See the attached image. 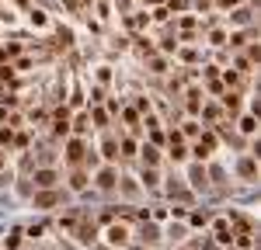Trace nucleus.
<instances>
[{"instance_id":"nucleus-1","label":"nucleus","mask_w":261,"mask_h":250,"mask_svg":"<svg viewBox=\"0 0 261 250\" xmlns=\"http://www.w3.org/2000/svg\"><path fill=\"white\" fill-rule=\"evenodd\" d=\"M59 201H63V195H59L56 188H42V191L31 195V205H35V208H52V205H59Z\"/></svg>"},{"instance_id":"nucleus-2","label":"nucleus","mask_w":261,"mask_h":250,"mask_svg":"<svg viewBox=\"0 0 261 250\" xmlns=\"http://www.w3.org/2000/svg\"><path fill=\"white\" fill-rule=\"evenodd\" d=\"M66 160H70L73 167H77V163H84V160H87V143H84L80 136L66 143Z\"/></svg>"},{"instance_id":"nucleus-3","label":"nucleus","mask_w":261,"mask_h":250,"mask_svg":"<svg viewBox=\"0 0 261 250\" xmlns=\"http://www.w3.org/2000/svg\"><path fill=\"white\" fill-rule=\"evenodd\" d=\"M31 181H35V188H39V191H42V188H56V181H59V174L52 171V167H39V171H35V174H31Z\"/></svg>"},{"instance_id":"nucleus-4","label":"nucleus","mask_w":261,"mask_h":250,"mask_svg":"<svg viewBox=\"0 0 261 250\" xmlns=\"http://www.w3.org/2000/svg\"><path fill=\"white\" fill-rule=\"evenodd\" d=\"M94 181H98V188H101V191H111V188L119 184V174H115V167H101Z\"/></svg>"},{"instance_id":"nucleus-5","label":"nucleus","mask_w":261,"mask_h":250,"mask_svg":"<svg viewBox=\"0 0 261 250\" xmlns=\"http://www.w3.org/2000/svg\"><path fill=\"white\" fill-rule=\"evenodd\" d=\"M237 174L244 177V181H254L258 177V160L247 153V156H240V163H237Z\"/></svg>"},{"instance_id":"nucleus-6","label":"nucleus","mask_w":261,"mask_h":250,"mask_svg":"<svg viewBox=\"0 0 261 250\" xmlns=\"http://www.w3.org/2000/svg\"><path fill=\"white\" fill-rule=\"evenodd\" d=\"M212 240H216V243H234V229H230L227 219H216V226H212Z\"/></svg>"},{"instance_id":"nucleus-7","label":"nucleus","mask_w":261,"mask_h":250,"mask_svg":"<svg viewBox=\"0 0 261 250\" xmlns=\"http://www.w3.org/2000/svg\"><path fill=\"white\" fill-rule=\"evenodd\" d=\"M212 146H216V136H212V132H206V136H202V139L195 143V150H192V153H195L199 160H206V156L212 153Z\"/></svg>"},{"instance_id":"nucleus-8","label":"nucleus","mask_w":261,"mask_h":250,"mask_svg":"<svg viewBox=\"0 0 261 250\" xmlns=\"http://www.w3.org/2000/svg\"><path fill=\"white\" fill-rule=\"evenodd\" d=\"M139 156H143V163H146V167H157V163H160V153H157V146H154V143H146V146L139 150Z\"/></svg>"},{"instance_id":"nucleus-9","label":"nucleus","mask_w":261,"mask_h":250,"mask_svg":"<svg viewBox=\"0 0 261 250\" xmlns=\"http://www.w3.org/2000/svg\"><path fill=\"white\" fill-rule=\"evenodd\" d=\"M126 240H129L126 226H111V229H108V243H111V247H122Z\"/></svg>"},{"instance_id":"nucleus-10","label":"nucleus","mask_w":261,"mask_h":250,"mask_svg":"<svg viewBox=\"0 0 261 250\" xmlns=\"http://www.w3.org/2000/svg\"><path fill=\"white\" fill-rule=\"evenodd\" d=\"M223 108H227L230 115H237L240 111V94L237 91H227V94H223Z\"/></svg>"},{"instance_id":"nucleus-11","label":"nucleus","mask_w":261,"mask_h":250,"mask_svg":"<svg viewBox=\"0 0 261 250\" xmlns=\"http://www.w3.org/2000/svg\"><path fill=\"white\" fill-rule=\"evenodd\" d=\"M87 184H91V177H87L84 171H73V174H70V188H73V191H84Z\"/></svg>"},{"instance_id":"nucleus-12","label":"nucleus","mask_w":261,"mask_h":250,"mask_svg":"<svg viewBox=\"0 0 261 250\" xmlns=\"http://www.w3.org/2000/svg\"><path fill=\"white\" fill-rule=\"evenodd\" d=\"M101 153H104V160H115V156H119V139L108 136V139L101 143Z\"/></svg>"},{"instance_id":"nucleus-13","label":"nucleus","mask_w":261,"mask_h":250,"mask_svg":"<svg viewBox=\"0 0 261 250\" xmlns=\"http://www.w3.org/2000/svg\"><path fill=\"white\" fill-rule=\"evenodd\" d=\"M139 236H143L146 243H154V240H160V229H157L154 223H143V229H139Z\"/></svg>"},{"instance_id":"nucleus-14","label":"nucleus","mask_w":261,"mask_h":250,"mask_svg":"<svg viewBox=\"0 0 261 250\" xmlns=\"http://www.w3.org/2000/svg\"><path fill=\"white\" fill-rule=\"evenodd\" d=\"M240 132H244V136H254V132H258V118H254V115H244V118H240Z\"/></svg>"},{"instance_id":"nucleus-15","label":"nucleus","mask_w":261,"mask_h":250,"mask_svg":"<svg viewBox=\"0 0 261 250\" xmlns=\"http://www.w3.org/2000/svg\"><path fill=\"white\" fill-rule=\"evenodd\" d=\"M143 184H146V188H157V184H160L157 167H143Z\"/></svg>"},{"instance_id":"nucleus-16","label":"nucleus","mask_w":261,"mask_h":250,"mask_svg":"<svg viewBox=\"0 0 261 250\" xmlns=\"http://www.w3.org/2000/svg\"><path fill=\"white\" fill-rule=\"evenodd\" d=\"M184 156H188V150L181 146V139H171V160H174V163H181Z\"/></svg>"},{"instance_id":"nucleus-17","label":"nucleus","mask_w":261,"mask_h":250,"mask_svg":"<svg viewBox=\"0 0 261 250\" xmlns=\"http://www.w3.org/2000/svg\"><path fill=\"white\" fill-rule=\"evenodd\" d=\"M119 156H136V143H132L129 136L119 139Z\"/></svg>"},{"instance_id":"nucleus-18","label":"nucleus","mask_w":261,"mask_h":250,"mask_svg":"<svg viewBox=\"0 0 261 250\" xmlns=\"http://www.w3.org/2000/svg\"><path fill=\"white\" fill-rule=\"evenodd\" d=\"M192 184L195 188H206V171H202V167H192Z\"/></svg>"},{"instance_id":"nucleus-19","label":"nucleus","mask_w":261,"mask_h":250,"mask_svg":"<svg viewBox=\"0 0 261 250\" xmlns=\"http://www.w3.org/2000/svg\"><path fill=\"white\" fill-rule=\"evenodd\" d=\"M4 247H7V250H14V247H21V229H14V233H7V240H4Z\"/></svg>"},{"instance_id":"nucleus-20","label":"nucleus","mask_w":261,"mask_h":250,"mask_svg":"<svg viewBox=\"0 0 261 250\" xmlns=\"http://www.w3.org/2000/svg\"><path fill=\"white\" fill-rule=\"evenodd\" d=\"M28 18H31V25H35V28H46V25H49L42 11H28Z\"/></svg>"},{"instance_id":"nucleus-21","label":"nucleus","mask_w":261,"mask_h":250,"mask_svg":"<svg viewBox=\"0 0 261 250\" xmlns=\"http://www.w3.org/2000/svg\"><path fill=\"white\" fill-rule=\"evenodd\" d=\"M11 143H18L14 129H0V146H11Z\"/></svg>"},{"instance_id":"nucleus-22","label":"nucleus","mask_w":261,"mask_h":250,"mask_svg":"<svg viewBox=\"0 0 261 250\" xmlns=\"http://www.w3.org/2000/svg\"><path fill=\"white\" fill-rule=\"evenodd\" d=\"M167 191H171V198H192V195H188V191H184V188H181V184H174V181H171V184H167Z\"/></svg>"},{"instance_id":"nucleus-23","label":"nucleus","mask_w":261,"mask_h":250,"mask_svg":"<svg viewBox=\"0 0 261 250\" xmlns=\"http://www.w3.org/2000/svg\"><path fill=\"white\" fill-rule=\"evenodd\" d=\"M234 21H237V25L251 21V11H247V7H237V11H234Z\"/></svg>"},{"instance_id":"nucleus-24","label":"nucleus","mask_w":261,"mask_h":250,"mask_svg":"<svg viewBox=\"0 0 261 250\" xmlns=\"http://www.w3.org/2000/svg\"><path fill=\"white\" fill-rule=\"evenodd\" d=\"M73 129H77V132H87V115H77V118H73Z\"/></svg>"},{"instance_id":"nucleus-25","label":"nucleus","mask_w":261,"mask_h":250,"mask_svg":"<svg viewBox=\"0 0 261 250\" xmlns=\"http://www.w3.org/2000/svg\"><path fill=\"white\" fill-rule=\"evenodd\" d=\"M188 111H192V115L199 111V91H188Z\"/></svg>"},{"instance_id":"nucleus-26","label":"nucleus","mask_w":261,"mask_h":250,"mask_svg":"<svg viewBox=\"0 0 261 250\" xmlns=\"http://www.w3.org/2000/svg\"><path fill=\"white\" fill-rule=\"evenodd\" d=\"M216 4H219L223 11H230V7H240V0H216Z\"/></svg>"},{"instance_id":"nucleus-27","label":"nucleus","mask_w":261,"mask_h":250,"mask_svg":"<svg viewBox=\"0 0 261 250\" xmlns=\"http://www.w3.org/2000/svg\"><path fill=\"white\" fill-rule=\"evenodd\" d=\"M4 52H7V59H11V56H21V46H18V42H11V46H7Z\"/></svg>"},{"instance_id":"nucleus-28","label":"nucleus","mask_w":261,"mask_h":250,"mask_svg":"<svg viewBox=\"0 0 261 250\" xmlns=\"http://www.w3.org/2000/svg\"><path fill=\"white\" fill-rule=\"evenodd\" d=\"M126 122H129V125H139V115H136L132 108H126Z\"/></svg>"},{"instance_id":"nucleus-29","label":"nucleus","mask_w":261,"mask_h":250,"mask_svg":"<svg viewBox=\"0 0 261 250\" xmlns=\"http://www.w3.org/2000/svg\"><path fill=\"white\" fill-rule=\"evenodd\" d=\"M223 80H227V83H230V87H237V83H240V76H237V73H234V70H230V73H227V76H223Z\"/></svg>"},{"instance_id":"nucleus-30","label":"nucleus","mask_w":261,"mask_h":250,"mask_svg":"<svg viewBox=\"0 0 261 250\" xmlns=\"http://www.w3.org/2000/svg\"><path fill=\"white\" fill-rule=\"evenodd\" d=\"M28 66H31V59H28V56H25V59H18V63H14V66H11V70H28Z\"/></svg>"},{"instance_id":"nucleus-31","label":"nucleus","mask_w":261,"mask_h":250,"mask_svg":"<svg viewBox=\"0 0 261 250\" xmlns=\"http://www.w3.org/2000/svg\"><path fill=\"white\" fill-rule=\"evenodd\" d=\"M98 80H101V83H108V80H111V73H108V66H101V70H98Z\"/></svg>"},{"instance_id":"nucleus-32","label":"nucleus","mask_w":261,"mask_h":250,"mask_svg":"<svg viewBox=\"0 0 261 250\" xmlns=\"http://www.w3.org/2000/svg\"><path fill=\"white\" fill-rule=\"evenodd\" d=\"M11 115H7V108H0V122H7Z\"/></svg>"},{"instance_id":"nucleus-33","label":"nucleus","mask_w":261,"mask_h":250,"mask_svg":"<svg viewBox=\"0 0 261 250\" xmlns=\"http://www.w3.org/2000/svg\"><path fill=\"white\" fill-rule=\"evenodd\" d=\"M4 163H7V156H4V153H0V171H4Z\"/></svg>"}]
</instances>
